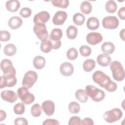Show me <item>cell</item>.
I'll return each mask as SVG.
<instances>
[{
  "label": "cell",
  "mask_w": 125,
  "mask_h": 125,
  "mask_svg": "<svg viewBox=\"0 0 125 125\" xmlns=\"http://www.w3.org/2000/svg\"><path fill=\"white\" fill-rule=\"evenodd\" d=\"M105 9L108 13H113L117 9V5L116 2L112 0H110L107 1L105 4Z\"/></svg>",
  "instance_id": "cell-30"
},
{
  "label": "cell",
  "mask_w": 125,
  "mask_h": 125,
  "mask_svg": "<svg viewBox=\"0 0 125 125\" xmlns=\"http://www.w3.org/2000/svg\"><path fill=\"white\" fill-rule=\"evenodd\" d=\"M123 116V112L119 108H115L104 112V120L107 123H112L120 120Z\"/></svg>",
  "instance_id": "cell-5"
},
{
  "label": "cell",
  "mask_w": 125,
  "mask_h": 125,
  "mask_svg": "<svg viewBox=\"0 0 125 125\" xmlns=\"http://www.w3.org/2000/svg\"><path fill=\"white\" fill-rule=\"evenodd\" d=\"M69 111L72 114H77L80 111V105L76 102H72L68 105Z\"/></svg>",
  "instance_id": "cell-33"
},
{
  "label": "cell",
  "mask_w": 125,
  "mask_h": 125,
  "mask_svg": "<svg viewBox=\"0 0 125 125\" xmlns=\"http://www.w3.org/2000/svg\"><path fill=\"white\" fill-rule=\"evenodd\" d=\"M22 19L18 16L11 17L8 21V25L12 29H17L22 25Z\"/></svg>",
  "instance_id": "cell-18"
},
{
  "label": "cell",
  "mask_w": 125,
  "mask_h": 125,
  "mask_svg": "<svg viewBox=\"0 0 125 125\" xmlns=\"http://www.w3.org/2000/svg\"><path fill=\"white\" fill-rule=\"evenodd\" d=\"M17 94L18 97L24 104H29L35 100L34 95L29 92L28 88L24 86L21 87L18 89Z\"/></svg>",
  "instance_id": "cell-4"
},
{
  "label": "cell",
  "mask_w": 125,
  "mask_h": 125,
  "mask_svg": "<svg viewBox=\"0 0 125 125\" xmlns=\"http://www.w3.org/2000/svg\"><path fill=\"white\" fill-rule=\"evenodd\" d=\"M75 97L76 98L82 103H85L88 100V95L83 89H80L77 90L75 92Z\"/></svg>",
  "instance_id": "cell-23"
},
{
  "label": "cell",
  "mask_w": 125,
  "mask_h": 125,
  "mask_svg": "<svg viewBox=\"0 0 125 125\" xmlns=\"http://www.w3.org/2000/svg\"><path fill=\"white\" fill-rule=\"evenodd\" d=\"M62 36V31L60 28L53 29L50 35L49 39L53 41H60Z\"/></svg>",
  "instance_id": "cell-24"
},
{
  "label": "cell",
  "mask_w": 125,
  "mask_h": 125,
  "mask_svg": "<svg viewBox=\"0 0 125 125\" xmlns=\"http://www.w3.org/2000/svg\"><path fill=\"white\" fill-rule=\"evenodd\" d=\"M15 75H8L0 76V88L2 89L5 87L14 86L17 82Z\"/></svg>",
  "instance_id": "cell-10"
},
{
  "label": "cell",
  "mask_w": 125,
  "mask_h": 125,
  "mask_svg": "<svg viewBox=\"0 0 125 125\" xmlns=\"http://www.w3.org/2000/svg\"><path fill=\"white\" fill-rule=\"evenodd\" d=\"M82 125H94L93 121L90 118H84L82 121Z\"/></svg>",
  "instance_id": "cell-45"
},
{
  "label": "cell",
  "mask_w": 125,
  "mask_h": 125,
  "mask_svg": "<svg viewBox=\"0 0 125 125\" xmlns=\"http://www.w3.org/2000/svg\"><path fill=\"white\" fill-rule=\"evenodd\" d=\"M84 16L80 13H76L73 17V21L77 25H82L84 23Z\"/></svg>",
  "instance_id": "cell-31"
},
{
  "label": "cell",
  "mask_w": 125,
  "mask_h": 125,
  "mask_svg": "<svg viewBox=\"0 0 125 125\" xmlns=\"http://www.w3.org/2000/svg\"><path fill=\"white\" fill-rule=\"evenodd\" d=\"M92 79L95 83L109 92H114L117 88V84L101 71H95L92 75Z\"/></svg>",
  "instance_id": "cell-1"
},
{
  "label": "cell",
  "mask_w": 125,
  "mask_h": 125,
  "mask_svg": "<svg viewBox=\"0 0 125 125\" xmlns=\"http://www.w3.org/2000/svg\"><path fill=\"white\" fill-rule=\"evenodd\" d=\"M80 9L83 14H89L92 11V6L89 1H84L81 4Z\"/></svg>",
  "instance_id": "cell-28"
},
{
  "label": "cell",
  "mask_w": 125,
  "mask_h": 125,
  "mask_svg": "<svg viewBox=\"0 0 125 125\" xmlns=\"http://www.w3.org/2000/svg\"><path fill=\"white\" fill-rule=\"evenodd\" d=\"M33 31L38 38L41 41H46L48 38V33L44 23H38L35 24L33 27Z\"/></svg>",
  "instance_id": "cell-6"
},
{
  "label": "cell",
  "mask_w": 125,
  "mask_h": 125,
  "mask_svg": "<svg viewBox=\"0 0 125 125\" xmlns=\"http://www.w3.org/2000/svg\"><path fill=\"white\" fill-rule=\"evenodd\" d=\"M49 18V13L47 11H43L35 15L33 18V21L35 24L38 23H42L45 24V23L48 21Z\"/></svg>",
  "instance_id": "cell-15"
},
{
  "label": "cell",
  "mask_w": 125,
  "mask_h": 125,
  "mask_svg": "<svg viewBox=\"0 0 125 125\" xmlns=\"http://www.w3.org/2000/svg\"><path fill=\"white\" fill-rule=\"evenodd\" d=\"M15 125H27L28 122L27 120L24 118L20 117L17 118L14 121Z\"/></svg>",
  "instance_id": "cell-41"
},
{
  "label": "cell",
  "mask_w": 125,
  "mask_h": 125,
  "mask_svg": "<svg viewBox=\"0 0 125 125\" xmlns=\"http://www.w3.org/2000/svg\"><path fill=\"white\" fill-rule=\"evenodd\" d=\"M0 96L2 100L11 103L17 101L18 97L14 91L10 90H5L1 91Z\"/></svg>",
  "instance_id": "cell-11"
},
{
  "label": "cell",
  "mask_w": 125,
  "mask_h": 125,
  "mask_svg": "<svg viewBox=\"0 0 125 125\" xmlns=\"http://www.w3.org/2000/svg\"><path fill=\"white\" fill-rule=\"evenodd\" d=\"M31 113L34 117L40 116L42 113V108L40 105L38 104H33L31 108Z\"/></svg>",
  "instance_id": "cell-34"
},
{
  "label": "cell",
  "mask_w": 125,
  "mask_h": 125,
  "mask_svg": "<svg viewBox=\"0 0 125 125\" xmlns=\"http://www.w3.org/2000/svg\"><path fill=\"white\" fill-rule=\"evenodd\" d=\"M43 125H59L60 123L59 122L55 119H47L45 120L42 123Z\"/></svg>",
  "instance_id": "cell-42"
},
{
  "label": "cell",
  "mask_w": 125,
  "mask_h": 125,
  "mask_svg": "<svg viewBox=\"0 0 125 125\" xmlns=\"http://www.w3.org/2000/svg\"><path fill=\"white\" fill-rule=\"evenodd\" d=\"M120 36L123 41H125V29H123L121 30L120 32Z\"/></svg>",
  "instance_id": "cell-47"
},
{
  "label": "cell",
  "mask_w": 125,
  "mask_h": 125,
  "mask_svg": "<svg viewBox=\"0 0 125 125\" xmlns=\"http://www.w3.org/2000/svg\"><path fill=\"white\" fill-rule=\"evenodd\" d=\"M49 40L51 42L52 45V49H59L61 45H62V42L61 41H53L51 40L50 39H49Z\"/></svg>",
  "instance_id": "cell-43"
},
{
  "label": "cell",
  "mask_w": 125,
  "mask_h": 125,
  "mask_svg": "<svg viewBox=\"0 0 125 125\" xmlns=\"http://www.w3.org/2000/svg\"><path fill=\"white\" fill-rule=\"evenodd\" d=\"M85 92L93 101L99 102L104 100L105 97L104 92L92 85H87L85 87Z\"/></svg>",
  "instance_id": "cell-3"
},
{
  "label": "cell",
  "mask_w": 125,
  "mask_h": 125,
  "mask_svg": "<svg viewBox=\"0 0 125 125\" xmlns=\"http://www.w3.org/2000/svg\"><path fill=\"white\" fill-rule=\"evenodd\" d=\"M51 2L55 7L66 8L68 6L69 1L68 0H53Z\"/></svg>",
  "instance_id": "cell-32"
},
{
  "label": "cell",
  "mask_w": 125,
  "mask_h": 125,
  "mask_svg": "<svg viewBox=\"0 0 125 125\" xmlns=\"http://www.w3.org/2000/svg\"><path fill=\"white\" fill-rule=\"evenodd\" d=\"M40 49L41 51L44 53H47L49 52L52 49V45L51 42L49 40L42 41Z\"/></svg>",
  "instance_id": "cell-29"
},
{
  "label": "cell",
  "mask_w": 125,
  "mask_h": 125,
  "mask_svg": "<svg viewBox=\"0 0 125 125\" xmlns=\"http://www.w3.org/2000/svg\"><path fill=\"white\" fill-rule=\"evenodd\" d=\"M119 21L115 16H107L104 17L102 21L103 27L106 29H114L117 28Z\"/></svg>",
  "instance_id": "cell-9"
},
{
  "label": "cell",
  "mask_w": 125,
  "mask_h": 125,
  "mask_svg": "<svg viewBox=\"0 0 125 125\" xmlns=\"http://www.w3.org/2000/svg\"><path fill=\"white\" fill-rule=\"evenodd\" d=\"M96 62L94 60L92 59H87L83 63V67L86 72L92 71L95 67Z\"/></svg>",
  "instance_id": "cell-25"
},
{
  "label": "cell",
  "mask_w": 125,
  "mask_h": 125,
  "mask_svg": "<svg viewBox=\"0 0 125 125\" xmlns=\"http://www.w3.org/2000/svg\"><path fill=\"white\" fill-rule=\"evenodd\" d=\"M37 79L38 74L36 72L33 71H27L23 77L22 85L28 89L30 88L36 82Z\"/></svg>",
  "instance_id": "cell-7"
},
{
  "label": "cell",
  "mask_w": 125,
  "mask_h": 125,
  "mask_svg": "<svg viewBox=\"0 0 125 125\" xmlns=\"http://www.w3.org/2000/svg\"><path fill=\"white\" fill-rule=\"evenodd\" d=\"M31 10L29 8L27 7H24L22 8L20 12V15L24 18H27L31 16Z\"/></svg>",
  "instance_id": "cell-39"
},
{
  "label": "cell",
  "mask_w": 125,
  "mask_h": 125,
  "mask_svg": "<svg viewBox=\"0 0 125 125\" xmlns=\"http://www.w3.org/2000/svg\"><path fill=\"white\" fill-rule=\"evenodd\" d=\"M6 114L4 111L1 110H0V121H2L6 118Z\"/></svg>",
  "instance_id": "cell-46"
},
{
  "label": "cell",
  "mask_w": 125,
  "mask_h": 125,
  "mask_svg": "<svg viewBox=\"0 0 125 125\" xmlns=\"http://www.w3.org/2000/svg\"><path fill=\"white\" fill-rule=\"evenodd\" d=\"M55 108V104L52 101H45L42 104V109L45 114L48 116H50L54 114Z\"/></svg>",
  "instance_id": "cell-14"
},
{
  "label": "cell",
  "mask_w": 125,
  "mask_h": 125,
  "mask_svg": "<svg viewBox=\"0 0 125 125\" xmlns=\"http://www.w3.org/2000/svg\"><path fill=\"white\" fill-rule=\"evenodd\" d=\"M5 6L8 11L15 12L19 10L20 7V3L17 0H10L6 1Z\"/></svg>",
  "instance_id": "cell-19"
},
{
  "label": "cell",
  "mask_w": 125,
  "mask_h": 125,
  "mask_svg": "<svg viewBox=\"0 0 125 125\" xmlns=\"http://www.w3.org/2000/svg\"><path fill=\"white\" fill-rule=\"evenodd\" d=\"M60 70L62 75L69 76L71 75L74 72V67L71 63L64 62L60 65Z\"/></svg>",
  "instance_id": "cell-16"
},
{
  "label": "cell",
  "mask_w": 125,
  "mask_h": 125,
  "mask_svg": "<svg viewBox=\"0 0 125 125\" xmlns=\"http://www.w3.org/2000/svg\"><path fill=\"white\" fill-rule=\"evenodd\" d=\"M78 55V53L76 48L72 47L68 50L66 53V56L70 60H75Z\"/></svg>",
  "instance_id": "cell-35"
},
{
  "label": "cell",
  "mask_w": 125,
  "mask_h": 125,
  "mask_svg": "<svg viewBox=\"0 0 125 125\" xmlns=\"http://www.w3.org/2000/svg\"><path fill=\"white\" fill-rule=\"evenodd\" d=\"M80 52L83 57H88L91 53V49L87 45H82L80 48Z\"/></svg>",
  "instance_id": "cell-37"
},
{
  "label": "cell",
  "mask_w": 125,
  "mask_h": 125,
  "mask_svg": "<svg viewBox=\"0 0 125 125\" xmlns=\"http://www.w3.org/2000/svg\"><path fill=\"white\" fill-rule=\"evenodd\" d=\"M45 64V60L44 57L41 56L35 57L33 60V65L37 69L43 68Z\"/></svg>",
  "instance_id": "cell-22"
},
{
  "label": "cell",
  "mask_w": 125,
  "mask_h": 125,
  "mask_svg": "<svg viewBox=\"0 0 125 125\" xmlns=\"http://www.w3.org/2000/svg\"><path fill=\"white\" fill-rule=\"evenodd\" d=\"M67 17V14L65 11H58L54 15L52 21L53 23L56 25H62Z\"/></svg>",
  "instance_id": "cell-13"
},
{
  "label": "cell",
  "mask_w": 125,
  "mask_h": 125,
  "mask_svg": "<svg viewBox=\"0 0 125 125\" xmlns=\"http://www.w3.org/2000/svg\"><path fill=\"white\" fill-rule=\"evenodd\" d=\"M10 34L6 30H1L0 31V41L1 42H6L10 40Z\"/></svg>",
  "instance_id": "cell-38"
},
{
  "label": "cell",
  "mask_w": 125,
  "mask_h": 125,
  "mask_svg": "<svg viewBox=\"0 0 125 125\" xmlns=\"http://www.w3.org/2000/svg\"><path fill=\"white\" fill-rule=\"evenodd\" d=\"M102 51L106 54H111L115 50V46L111 42H104L101 46Z\"/></svg>",
  "instance_id": "cell-21"
},
{
  "label": "cell",
  "mask_w": 125,
  "mask_h": 125,
  "mask_svg": "<svg viewBox=\"0 0 125 125\" xmlns=\"http://www.w3.org/2000/svg\"><path fill=\"white\" fill-rule=\"evenodd\" d=\"M69 125H82V120L78 116H72L70 118L68 122Z\"/></svg>",
  "instance_id": "cell-40"
},
{
  "label": "cell",
  "mask_w": 125,
  "mask_h": 125,
  "mask_svg": "<svg viewBox=\"0 0 125 125\" xmlns=\"http://www.w3.org/2000/svg\"><path fill=\"white\" fill-rule=\"evenodd\" d=\"M110 68L113 79L118 82L122 81L125 78V70L121 62L114 61L110 63Z\"/></svg>",
  "instance_id": "cell-2"
},
{
  "label": "cell",
  "mask_w": 125,
  "mask_h": 125,
  "mask_svg": "<svg viewBox=\"0 0 125 125\" xmlns=\"http://www.w3.org/2000/svg\"><path fill=\"white\" fill-rule=\"evenodd\" d=\"M118 15L121 20H124L125 19V7H122L119 10L118 12Z\"/></svg>",
  "instance_id": "cell-44"
},
{
  "label": "cell",
  "mask_w": 125,
  "mask_h": 125,
  "mask_svg": "<svg viewBox=\"0 0 125 125\" xmlns=\"http://www.w3.org/2000/svg\"><path fill=\"white\" fill-rule=\"evenodd\" d=\"M0 68L3 72V76L16 75V70L13 66L12 62L8 59H3L1 61Z\"/></svg>",
  "instance_id": "cell-8"
},
{
  "label": "cell",
  "mask_w": 125,
  "mask_h": 125,
  "mask_svg": "<svg viewBox=\"0 0 125 125\" xmlns=\"http://www.w3.org/2000/svg\"><path fill=\"white\" fill-rule=\"evenodd\" d=\"M86 26L90 30H96L99 27V21L97 18L90 17L87 20Z\"/></svg>",
  "instance_id": "cell-20"
},
{
  "label": "cell",
  "mask_w": 125,
  "mask_h": 125,
  "mask_svg": "<svg viewBox=\"0 0 125 125\" xmlns=\"http://www.w3.org/2000/svg\"><path fill=\"white\" fill-rule=\"evenodd\" d=\"M87 42L91 45H96L103 40V37L102 35L98 32H91L87 35L86 36Z\"/></svg>",
  "instance_id": "cell-12"
},
{
  "label": "cell",
  "mask_w": 125,
  "mask_h": 125,
  "mask_svg": "<svg viewBox=\"0 0 125 125\" xmlns=\"http://www.w3.org/2000/svg\"><path fill=\"white\" fill-rule=\"evenodd\" d=\"M17 51L16 46L10 43L6 45L3 49V52L5 55L9 56H12L15 54Z\"/></svg>",
  "instance_id": "cell-26"
},
{
  "label": "cell",
  "mask_w": 125,
  "mask_h": 125,
  "mask_svg": "<svg viewBox=\"0 0 125 125\" xmlns=\"http://www.w3.org/2000/svg\"><path fill=\"white\" fill-rule=\"evenodd\" d=\"M78 33L77 28L74 25H70L66 30V35L68 39L72 40L76 38Z\"/></svg>",
  "instance_id": "cell-27"
},
{
  "label": "cell",
  "mask_w": 125,
  "mask_h": 125,
  "mask_svg": "<svg viewBox=\"0 0 125 125\" xmlns=\"http://www.w3.org/2000/svg\"><path fill=\"white\" fill-rule=\"evenodd\" d=\"M111 61V57L107 54L103 53L98 56L97 58V62L98 63L104 67L108 66Z\"/></svg>",
  "instance_id": "cell-17"
},
{
  "label": "cell",
  "mask_w": 125,
  "mask_h": 125,
  "mask_svg": "<svg viewBox=\"0 0 125 125\" xmlns=\"http://www.w3.org/2000/svg\"><path fill=\"white\" fill-rule=\"evenodd\" d=\"M14 111L15 113L18 115H21L25 111V106L23 103L17 104L14 107Z\"/></svg>",
  "instance_id": "cell-36"
}]
</instances>
